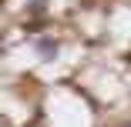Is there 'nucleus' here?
<instances>
[{
  "label": "nucleus",
  "mask_w": 131,
  "mask_h": 127,
  "mask_svg": "<svg viewBox=\"0 0 131 127\" xmlns=\"http://www.w3.org/2000/svg\"><path fill=\"white\" fill-rule=\"evenodd\" d=\"M37 54H40L44 60H54V57L61 54V44H57L54 37H40V40H37Z\"/></svg>",
  "instance_id": "f257e3e1"
},
{
  "label": "nucleus",
  "mask_w": 131,
  "mask_h": 127,
  "mask_svg": "<svg viewBox=\"0 0 131 127\" xmlns=\"http://www.w3.org/2000/svg\"><path fill=\"white\" fill-rule=\"evenodd\" d=\"M27 10H30V13H44V0H30Z\"/></svg>",
  "instance_id": "f03ea898"
},
{
  "label": "nucleus",
  "mask_w": 131,
  "mask_h": 127,
  "mask_svg": "<svg viewBox=\"0 0 131 127\" xmlns=\"http://www.w3.org/2000/svg\"><path fill=\"white\" fill-rule=\"evenodd\" d=\"M121 127H131V120H128V124H121Z\"/></svg>",
  "instance_id": "7ed1b4c3"
}]
</instances>
